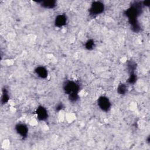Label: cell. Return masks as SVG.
<instances>
[{
  "label": "cell",
  "mask_w": 150,
  "mask_h": 150,
  "mask_svg": "<svg viewBox=\"0 0 150 150\" xmlns=\"http://www.w3.org/2000/svg\"><path fill=\"white\" fill-rule=\"evenodd\" d=\"M38 3H40V5L42 7L46 9H53L56 6V1L54 0H49V1H38Z\"/></svg>",
  "instance_id": "obj_9"
},
{
  "label": "cell",
  "mask_w": 150,
  "mask_h": 150,
  "mask_svg": "<svg viewBox=\"0 0 150 150\" xmlns=\"http://www.w3.org/2000/svg\"><path fill=\"white\" fill-rule=\"evenodd\" d=\"M105 9L104 4L101 1L93 2L89 8V13L91 16H95L102 13Z\"/></svg>",
  "instance_id": "obj_3"
},
{
  "label": "cell",
  "mask_w": 150,
  "mask_h": 150,
  "mask_svg": "<svg viewBox=\"0 0 150 150\" xmlns=\"http://www.w3.org/2000/svg\"><path fill=\"white\" fill-rule=\"evenodd\" d=\"M142 2L139 1L134 2L130 7L125 11V15L127 17L131 28L134 32H139L140 25L138 21V17L142 11Z\"/></svg>",
  "instance_id": "obj_1"
},
{
  "label": "cell",
  "mask_w": 150,
  "mask_h": 150,
  "mask_svg": "<svg viewBox=\"0 0 150 150\" xmlns=\"http://www.w3.org/2000/svg\"><path fill=\"white\" fill-rule=\"evenodd\" d=\"M67 18L64 14H59L57 15L54 19V25L57 28H62L66 25Z\"/></svg>",
  "instance_id": "obj_7"
},
{
  "label": "cell",
  "mask_w": 150,
  "mask_h": 150,
  "mask_svg": "<svg viewBox=\"0 0 150 150\" xmlns=\"http://www.w3.org/2000/svg\"><path fill=\"white\" fill-rule=\"evenodd\" d=\"M63 108V104L62 103H59L58 104L56 105V110L59 111H60L61 110H62Z\"/></svg>",
  "instance_id": "obj_15"
},
{
  "label": "cell",
  "mask_w": 150,
  "mask_h": 150,
  "mask_svg": "<svg viewBox=\"0 0 150 150\" xmlns=\"http://www.w3.org/2000/svg\"><path fill=\"white\" fill-rule=\"evenodd\" d=\"M9 100V95L8 91L6 90V88H4L2 91V95L1 97V103L2 104L6 103Z\"/></svg>",
  "instance_id": "obj_11"
},
{
  "label": "cell",
  "mask_w": 150,
  "mask_h": 150,
  "mask_svg": "<svg viewBox=\"0 0 150 150\" xmlns=\"http://www.w3.org/2000/svg\"><path fill=\"white\" fill-rule=\"evenodd\" d=\"M63 90L66 94L69 95L72 93H79L80 90V84L73 80L66 81L63 84Z\"/></svg>",
  "instance_id": "obj_2"
},
{
  "label": "cell",
  "mask_w": 150,
  "mask_h": 150,
  "mask_svg": "<svg viewBox=\"0 0 150 150\" xmlns=\"http://www.w3.org/2000/svg\"><path fill=\"white\" fill-rule=\"evenodd\" d=\"M36 114L37 118L40 121H46L49 116L47 109L42 105H40L37 108L36 110Z\"/></svg>",
  "instance_id": "obj_5"
},
{
  "label": "cell",
  "mask_w": 150,
  "mask_h": 150,
  "mask_svg": "<svg viewBox=\"0 0 150 150\" xmlns=\"http://www.w3.org/2000/svg\"><path fill=\"white\" fill-rule=\"evenodd\" d=\"M15 131L18 135L22 138L27 137L28 134V128L27 125L23 123H18L15 125Z\"/></svg>",
  "instance_id": "obj_6"
},
{
  "label": "cell",
  "mask_w": 150,
  "mask_h": 150,
  "mask_svg": "<svg viewBox=\"0 0 150 150\" xmlns=\"http://www.w3.org/2000/svg\"><path fill=\"white\" fill-rule=\"evenodd\" d=\"M97 105L103 111L107 112L111 108V102L108 97L104 96L99 97L97 99Z\"/></svg>",
  "instance_id": "obj_4"
},
{
  "label": "cell",
  "mask_w": 150,
  "mask_h": 150,
  "mask_svg": "<svg viewBox=\"0 0 150 150\" xmlns=\"http://www.w3.org/2000/svg\"><path fill=\"white\" fill-rule=\"evenodd\" d=\"M128 90V87L125 84L121 83L117 87V92L119 94L124 95Z\"/></svg>",
  "instance_id": "obj_10"
},
{
  "label": "cell",
  "mask_w": 150,
  "mask_h": 150,
  "mask_svg": "<svg viewBox=\"0 0 150 150\" xmlns=\"http://www.w3.org/2000/svg\"><path fill=\"white\" fill-rule=\"evenodd\" d=\"M136 81H137V76H136L135 72L130 73V75H129V77L128 80V83L129 84H134L136 82Z\"/></svg>",
  "instance_id": "obj_14"
},
{
  "label": "cell",
  "mask_w": 150,
  "mask_h": 150,
  "mask_svg": "<svg viewBox=\"0 0 150 150\" xmlns=\"http://www.w3.org/2000/svg\"><path fill=\"white\" fill-rule=\"evenodd\" d=\"M35 72L36 74L41 79H46L48 76L47 70L42 66H38L35 69Z\"/></svg>",
  "instance_id": "obj_8"
},
{
  "label": "cell",
  "mask_w": 150,
  "mask_h": 150,
  "mask_svg": "<svg viewBox=\"0 0 150 150\" xmlns=\"http://www.w3.org/2000/svg\"><path fill=\"white\" fill-rule=\"evenodd\" d=\"M95 46L94 41L93 39H88L86 42L85 47L87 50H92Z\"/></svg>",
  "instance_id": "obj_12"
},
{
  "label": "cell",
  "mask_w": 150,
  "mask_h": 150,
  "mask_svg": "<svg viewBox=\"0 0 150 150\" xmlns=\"http://www.w3.org/2000/svg\"><path fill=\"white\" fill-rule=\"evenodd\" d=\"M142 2V5L143 6H149L150 5V1H143Z\"/></svg>",
  "instance_id": "obj_16"
},
{
  "label": "cell",
  "mask_w": 150,
  "mask_h": 150,
  "mask_svg": "<svg viewBox=\"0 0 150 150\" xmlns=\"http://www.w3.org/2000/svg\"><path fill=\"white\" fill-rule=\"evenodd\" d=\"M68 97H69V100L70 101H71L72 103L76 102L79 98V93H74L70 94L68 95Z\"/></svg>",
  "instance_id": "obj_13"
}]
</instances>
